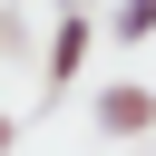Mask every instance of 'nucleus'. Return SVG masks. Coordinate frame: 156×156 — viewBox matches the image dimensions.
<instances>
[{
  "instance_id": "f03ea898",
  "label": "nucleus",
  "mask_w": 156,
  "mask_h": 156,
  "mask_svg": "<svg viewBox=\"0 0 156 156\" xmlns=\"http://www.w3.org/2000/svg\"><path fill=\"white\" fill-rule=\"evenodd\" d=\"M98 127H107V136H146V127H156V88H136V78L107 88V98H98Z\"/></svg>"
},
{
  "instance_id": "7ed1b4c3",
  "label": "nucleus",
  "mask_w": 156,
  "mask_h": 156,
  "mask_svg": "<svg viewBox=\"0 0 156 156\" xmlns=\"http://www.w3.org/2000/svg\"><path fill=\"white\" fill-rule=\"evenodd\" d=\"M156 29V0H117V20H107V39H146Z\"/></svg>"
},
{
  "instance_id": "20e7f679",
  "label": "nucleus",
  "mask_w": 156,
  "mask_h": 156,
  "mask_svg": "<svg viewBox=\"0 0 156 156\" xmlns=\"http://www.w3.org/2000/svg\"><path fill=\"white\" fill-rule=\"evenodd\" d=\"M10 136H20V127H10V117H0V156H10Z\"/></svg>"
},
{
  "instance_id": "f257e3e1",
  "label": "nucleus",
  "mask_w": 156,
  "mask_h": 156,
  "mask_svg": "<svg viewBox=\"0 0 156 156\" xmlns=\"http://www.w3.org/2000/svg\"><path fill=\"white\" fill-rule=\"evenodd\" d=\"M88 39H98V20H88V10H58V29H49V58H39V78H49V88H68V78H78V58H88Z\"/></svg>"
}]
</instances>
